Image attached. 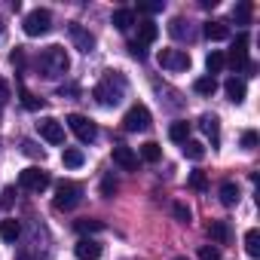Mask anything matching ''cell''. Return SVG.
Here are the masks:
<instances>
[{
  "mask_svg": "<svg viewBox=\"0 0 260 260\" xmlns=\"http://www.w3.org/2000/svg\"><path fill=\"white\" fill-rule=\"evenodd\" d=\"M199 260H220V248H214V245H202V248H199Z\"/></svg>",
  "mask_w": 260,
  "mask_h": 260,
  "instance_id": "cell-36",
  "label": "cell"
},
{
  "mask_svg": "<svg viewBox=\"0 0 260 260\" xmlns=\"http://www.w3.org/2000/svg\"><path fill=\"white\" fill-rule=\"evenodd\" d=\"M37 128H40V138H46L49 144H64V125H61L58 119L43 116V119L37 122Z\"/></svg>",
  "mask_w": 260,
  "mask_h": 260,
  "instance_id": "cell-11",
  "label": "cell"
},
{
  "mask_svg": "<svg viewBox=\"0 0 260 260\" xmlns=\"http://www.w3.org/2000/svg\"><path fill=\"white\" fill-rule=\"evenodd\" d=\"M68 34H71V43H74L80 52H86V55H89V52L95 49V34H92V31H86L83 25L71 22V25H68Z\"/></svg>",
  "mask_w": 260,
  "mask_h": 260,
  "instance_id": "cell-10",
  "label": "cell"
},
{
  "mask_svg": "<svg viewBox=\"0 0 260 260\" xmlns=\"http://www.w3.org/2000/svg\"><path fill=\"white\" fill-rule=\"evenodd\" d=\"M113 71H107V77L92 89V98L98 101V104H104V107H113V104H119L122 101V89H125V83H116L113 86Z\"/></svg>",
  "mask_w": 260,
  "mask_h": 260,
  "instance_id": "cell-2",
  "label": "cell"
},
{
  "mask_svg": "<svg viewBox=\"0 0 260 260\" xmlns=\"http://www.w3.org/2000/svg\"><path fill=\"white\" fill-rule=\"evenodd\" d=\"M22 150H25L28 156H40V159H43V150H40L34 141H22Z\"/></svg>",
  "mask_w": 260,
  "mask_h": 260,
  "instance_id": "cell-39",
  "label": "cell"
},
{
  "mask_svg": "<svg viewBox=\"0 0 260 260\" xmlns=\"http://www.w3.org/2000/svg\"><path fill=\"white\" fill-rule=\"evenodd\" d=\"M169 138L175 141V144H184V141H190V122H172V128H169Z\"/></svg>",
  "mask_w": 260,
  "mask_h": 260,
  "instance_id": "cell-24",
  "label": "cell"
},
{
  "mask_svg": "<svg viewBox=\"0 0 260 260\" xmlns=\"http://www.w3.org/2000/svg\"><path fill=\"white\" fill-rule=\"evenodd\" d=\"M248 40H251V37L242 31V34L236 37L230 55H223V64H230L233 71H245V68H248Z\"/></svg>",
  "mask_w": 260,
  "mask_h": 260,
  "instance_id": "cell-8",
  "label": "cell"
},
{
  "mask_svg": "<svg viewBox=\"0 0 260 260\" xmlns=\"http://www.w3.org/2000/svg\"><path fill=\"white\" fill-rule=\"evenodd\" d=\"M251 16H254V4H251V0H242V4L233 7V22L236 25H251Z\"/></svg>",
  "mask_w": 260,
  "mask_h": 260,
  "instance_id": "cell-20",
  "label": "cell"
},
{
  "mask_svg": "<svg viewBox=\"0 0 260 260\" xmlns=\"http://www.w3.org/2000/svg\"><path fill=\"white\" fill-rule=\"evenodd\" d=\"M138 10H141V13H150V16H153V13H159V10H162V4H138Z\"/></svg>",
  "mask_w": 260,
  "mask_h": 260,
  "instance_id": "cell-42",
  "label": "cell"
},
{
  "mask_svg": "<svg viewBox=\"0 0 260 260\" xmlns=\"http://www.w3.org/2000/svg\"><path fill=\"white\" fill-rule=\"evenodd\" d=\"M74 254H77V260H98L101 257V245L92 242V239H80L77 248H74Z\"/></svg>",
  "mask_w": 260,
  "mask_h": 260,
  "instance_id": "cell-15",
  "label": "cell"
},
{
  "mask_svg": "<svg viewBox=\"0 0 260 260\" xmlns=\"http://www.w3.org/2000/svg\"><path fill=\"white\" fill-rule=\"evenodd\" d=\"M156 58L166 71H190V55L184 49H162Z\"/></svg>",
  "mask_w": 260,
  "mask_h": 260,
  "instance_id": "cell-9",
  "label": "cell"
},
{
  "mask_svg": "<svg viewBox=\"0 0 260 260\" xmlns=\"http://www.w3.org/2000/svg\"><path fill=\"white\" fill-rule=\"evenodd\" d=\"M13 196H16V187H7L4 190V199H0V208H10L13 205Z\"/></svg>",
  "mask_w": 260,
  "mask_h": 260,
  "instance_id": "cell-40",
  "label": "cell"
},
{
  "mask_svg": "<svg viewBox=\"0 0 260 260\" xmlns=\"http://www.w3.org/2000/svg\"><path fill=\"white\" fill-rule=\"evenodd\" d=\"M83 202V187L77 184V181H61V184H55V199H52V205L58 208V211H71V208H77Z\"/></svg>",
  "mask_w": 260,
  "mask_h": 260,
  "instance_id": "cell-3",
  "label": "cell"
},
{
  "mask_svg": "<svg viewBox=\"0 0 260 260\" xmlns=\"http://www.w3.org/2000/svg\"><path fill=\"white\" fill-rule=\"evenodd\" d=\"M110 22H113V28H116V31H128V28L135 25V10L122 7V10H116V13H113V19H110Z\"/></svg>",
  "mask_w": 260,
  "mask_h": 260,
  "instance_id": "cell-18",
  "label": "cell"
},
{
  "mask_svg": "<svg viewBox=\"0 0 260 260\" xmlns=\"http://www.w3.org/2000/svg\"><path fill=\"white\" fill-rule=\"evenodd\" d=\"M19 98H22V104H25L28 110H40V107H43V98H37V95L28 92L25 86H19Z\"/></svg>",
  "mask_w": 260,
  "mask_h": 260,
  "instance_id": "cell-32",
  "label": "cell"
},
{
  "mask_svg": "<svg viewBox=\"0 0 260 260\" xmlns=\"http://www.w3.org/2000/svg\"><path fill=\"white\" fill-rule=\"evenodd\" d=\"M153 125V116L144 104H135V107H128V113L122 116V128L125 132H147V128Z\"/></svg>",
  "mask_w": 260,
  "mask_h": 260,
  "instance_id": "cell-6",
  "label": "cell"
},
{
  "mask_svg": "<svg viewBox=\"0 0 260 260\" xmlns=\"http://www.w3.org/2000/svg\"><path fill=\"white\" fill-rule=\"evenodd\" d=\"M175 260H187V257H175Z\"/></svg>",
  "mask_w": 260,
  "mask_h": 260,
  "instance_id": "cell-43",
  "label": "cell"
},
{
  "mask_svg": "<svg viewBox=\"0 0 260 260\" xmlns=\"http://www.w3.org/2000/svg\"><path fill=\"white\" fill-rule=\"evenodd\" d=\"M202 34H205L208 40H230V25H226V22H205Z\"/></svg>",
  "mask_w": 260,
  "mask_h": 260,
  "instance_id": "cell-19",
  "label": "cell"
},
{
  "mask_svg": "<svg viewBox=\"0 0 260 260\" xmlns=\"http://www.w3.org/2000/svg\"><path fill=\"white\" fill-rule=\"evenodd\" d=\"M193 89H196L199 95H214V92H217V80H214V77H199V80L193 83Z\"/></svg>",
  "mask_w": 260,
  "mask_h": 260,
  "instance_id": "cell-31",
  "label": "cell"
},
{
  "mask_svg": "<svg viewBox=\"0 0 260 260\" xmlns=\"http://www.w3.org/2000/svg\"><path fill=\"white\" fill-rule=\"evenodd\" d=\"M10 61H13L16 68H25V49H16V52L10 55Z\"/></svg>",
  "mask_w": 260,
  "mask_h": 260,
  "instance_id": "cell-41",
  "label": "cell"
},
{
  "mask_svg": "<svg viewBox=\"0 0 260 260\" xmlns=\"http://www.w3.org/2000/svg\"><path fill=\"white\" fill-rule=\"evenodd\" d=\"M239 199H242V193H239V184H233V181H226V184H220V202H223L226 208H233V205H239Z\"/></svg>",
  "mask_w": 260,
  "mask_h": 260,
  "instance_id": "cell-21",
  "label": "cell"
},
{
  "mask_svg": "<svg viewBox=\"0 0 260 260\" xmlns=\"http://www.w3.org/2000/svg\"><path fill=\"white\" fill-rule=\"evenodd\" d=\"M242 147H245V150H254V147H257V132H245V135H242Z\"/></svg>",
  "mask_w": 260,
  "mask_h": 260,
  "instance_id": "cell-38",
  "label": "cell"
},
{
  "mask_svg": "<svg viewBox=\"0 0 260 260\" xmlns=\"http://www.w3.org/2000/svg\"><path fill=\"white\" fill-rule=\"evenodd\" d=\"M22 28H25L28 37H43V34H49V28H52V16H49V10H40V7L31 10V13L25 16Z\"/></svg>",
  "mask_w": 260,
  "mask_h": 260,
  "instance_id": "cell-5",
  "label": "cell"
},
{
  "mask_svg": "<svg viewBox=\"0 0 260 260\" xmlns=\"http://www.w3.org/2000/svg\"><path fill=\"white\" fill-rule=\"evenodd\" d=\"M19 236H22V223H19V220H13V217L0 220V239H4V242L16 245V242H19Z\"/></svg>",
  "mask_w": 260,
  "mask_h": 260,
  "instance_id": "cell-17",
  "label": "cell"
},
{
  "mask_svg": "<svg viewBox=\"0 0 260 260\" xmlns=\"http://www.w3.org/2000/svg\"><path fill=\"white\" fill-rule=\"evenodd\" d=\"M208 236H211L214 248H220V245H230V242H233V230H230V223H226V220H211V223H208Z\"/></svg>",
  "mask_w": 260,
  "mask_h": 260,
  "instance_id": "cell-13",
  "label": "cell"
},
{
  "mask_svg": "<svg viewBox=\"0 0 260 260\" xmlns=\"http://www.w3.org/2000/svg\"><path fill=\"white\" fill-rule=\"evenodd\" d=\"M61 162H64L68 169H80V166L86 162V156H83V150H80V147H64V153H61Z\"/></svg>",
  "mask_w": 260,
  "mask_h": 260,
  "instance_id": "cell-25",
  "label": "cell"
},
{
  "mask_svg": "<svg viewBox=\"0 0 260 260\" xmlns=\"http://www.w3.org/2000/svg\"><path fill=\"white\" fill-rule=\"evenodd\" d=\"M116 190H119V184H116V178H113V175H107V178L101 181V196H104V199H110V196H113Z\"/></svg>",
  "mask_w": 260,
  "mask_h": 260,
  "instance_id": "cell-35",
  "label": "cell"
},
{
  "mask_svg": "<svg viewBox=\"0 0 260 260\" xmlns=\"http://www.w3.org/2000/svg\"><path fill=\"white\" fill-rule=\"evenodd\" d=\"M172 214L181 220V223H190V217H193V211H190V205H184V202H175L172 205Z\"/></svg>",
  "mask_w": 260,
  "mask_h": 260,
  "instance_id": "cell-34",
  "label": "cell"
},
{
  "mask_svg": "<svg viewBox=\"0 0 260 260\" xmlns=\"http://www.w3.org/2000/svg\"><path fill=\"white\" fill-rule=\"evenodd\" d=\"M37 71H40L43 77H49V80L64 77V74L71 71V58H68V52H64L61 46H46V49L40 52V58H37Z\"/></svg>",
  "mask_w": 260,
  "mask_h": 260,
  "instance_id": "cell-1",
  "label": "cell"
},
{
  "mask_svg": "<svg viewBox=\"0 0 260 260\" xmlns=\"http://www.w3.org/2000/svg\"><path fill=\"white\" fill-rule=\"evenodd\" d=\"M128 52H132L138 61H144V58H147V46H141V43H135V40L128 43Z\"/></svg>",
  "mask_w": 260,
  "mask_h": 260,
  "instance_id": "cell-37",
  "label": "cell"
},
{
  "mask_svg": "<svg viewBox=\"0 0 260 260\" xmlns=\"http://www.w3.org/2000/svg\"><path fill=\"white\" fill-rule=\"evenodd\" d=\"M223 92H226V98H230L233 104H242V101H245V95H248L245 80H236V77H230V80L223 83Z\"/></svg>",
  "mask_w": 260,
  "mask_h": 260,
  "instance_id": "cell-16",
  "label": "cell"
},
{
  "mask_svg": "<svg viewBox=\"0 0 260 260\" xmlns=\"http://www.w3.org/2000/svg\"><path fill=\"white\" fill-rule=\"evenodd\" d=\"M74 226H77V233L86 239L89 233H101V230H104V220H95V217H83V220H77Z\"/></svg>",
  "mask_w": 260,
  "mask_h": 260,
  "instance_id": "cell-26",
  "label": "cell"
},
{
  "mask_svg": "<svg viewBox=\"0 0 260 260\" xmlns=\"http://www.w3.org/2000/svg\"><path fill=\"white\" fill-rule=\"evenodd\" d=\"M169 34H172L175 40H184V37H190V22H184V19H172V25H169Z\"/></svg>",
  "mask_w": 260,
  "mask_h": 260,
  "instance_id": "cell-30",
  "label": "cell"
},
{
  "mask_svg": "<svg viewBox=\"0 0 260 260\" xmlns=\"http://www.w3.org/2000/svg\"><path fill=\"white\" fill-rule=\"evenodd\" d=\"M68 128L77 135L80 144H92V141L98 138V125H95L89 116H83V113H71V116H68Z\"/></svg>",
  "mask_w": 260,
  "mask_h": 260,
  "instance_id": "cell-4",
  "label": "cell"
},
{
  "mask_svg": "<svg viewBox=\"0 0 260 260\" xmlns=\"http://www.w3.org/2000/svg\"><path fill=\"white\" fill-rule=\"evenodd\" d=\"M205 68H208V77H214V74H220L226 64H223V52H217V49H211L208 52V58H205Z\"/></svg>",
  "mask_w": 260,
  "mask_h": 260,
  "instance_id": "cell-27",
  "label": "cell"
},
{
  "mask_svg": "<svg viewBox=\"0 0 260 260\" xmlns=\"http://www.w3.org/2000/svg\"><path fill=\"white\" fill-rule=\"evenodd\" d=\"M199 122H202V132L211 138V147H217V144H220V119H217L214 113H202Z\"/></svg>",
  "mask_w": 260,
  "mask_h": 260,
  "instance_id": "cell-14",
  "label": "cell"
},
{
  "mask_svg": "<svg viewBox=\"0 0 260 260\" xmlns=\"http://www.w3.org/2000/svg\"><path fill=\"white\" fill-rule=\"evenodd\" d=\"M49 184H52L49 172H43V169H37V166L25 169V172L19 175V187H22V190H28V193H43Z\"/></svg>",
  "mask_w": 260,
  "mask_h": 260,
  "instance_id": "cell-7",
  "label": "cell"
},
{
  "mask_svg": "<svg viewBox=\"0 0 260 260\" xmlns=\"http://www.w3.org/2000/svg\"><path fill=\"white\" fill-rule=\"evenodd\" d=\"M190 187L199 190V193H205L208 190V175L205 172H190Z\"/></svg>",
  "mask_w": 260,
  "mask_h": 260,
  "instance_id": "cell-33",
  "label": "cell"
},
{
  "mask_svg": "<svg viewBox=\"0 0 260 260\" xmlns=\"http://www.w3.org/2000/svg\"><path fill=\"white\" fill-rule=\"evenodd\" d=\"M141 159H144V162H159V159H162V147H159L156 141L141 144Z\"/></svg>",
  "mask_w": 260,
  "mask_h": 260,
  "instance_id": "cell-28",
  "label": "cell"
},
{
  "mask_svg": "<svg viewBox=\"0 0 260 260\" xmlns=\"http://www.w3.org/2000/svg\"><path fill=\"white\" fill-rule=\"evenodd\" d=\"M181 150H184V156H187V159H193V162L205 159V144H202V141H193V138H190V141H184V144H181Z\"/></svg>",
  "mask_w": 260,
  "mask_h": 260,
  "instance_id": "cell-23",
  "label": "cell"
},
{
  "mask_svg": "<svg viewBox=\"0 0 260 260\" xmlns=\"http://www.w3.org/2000/svg\"><path fill=\"white\" fill-rule=\"evenodd\" d=\"M156 37H159V28H156L153 22H141V25H138V40H135V43H141V46H150Z\"/></svg>",
  "mask_w": 260,
  "mask_h": 260,
  "instance_id": "cell-22",
  "label": "cell"
},
{
  "mask_svg": "<svg viewBox=\"0 0 260 260\" xmlns=\"http://www.w3.org/2000/svg\"><path fill=\"white\" fill-rule=\"evenodd\" d=\"M113 162L122 169V172H135L138 169V153L132 150V147H113Z\"/></svg>",
  "mask_w": 260,
  "mask_h": 260,
  "instance_id": "cell-12",
  "label": "cell"
},
{
  "mask_svg": "<svg viewBox=\"0 0 260 260\" xmlns=\"http://www.w3.org/2000/svg\"><path fill=\"white\" fill-rule=\"evenodd\" d=\"M245 251H248V257H260V233L257 230H248L245 233Z\"/></svg>",
  "mask_w": 260,
  "mask_h": 260,
  "instance_id": "cell-29",
  "label": "cell"
}]
</instances>
